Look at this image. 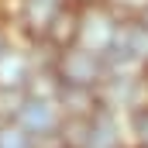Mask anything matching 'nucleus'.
I'll use <instances>...</instances> for the list:
<instances>
[{
  "label": "nucleus",
  "mask_w": 148,
  "mask_h": 148,
  "mask_svg": "<svg viewBox=\"0 0 148 148\" xmlns=\"http://www.w3.org/2000/svg\"><path fill=\"white\" fill-rule=\"evenodd\" d=\"M55 76L62 86H73V90H100L107 79V59L83 45H73V48L59 52Z\"/></svg>",
  "instance_id": "obj_1"
},
{
  "label": "nucleus",
  "mask_w": 148,
  "mask_h": 148,
  "mask_svg": "<svg viewBox=\"0 0 148 148\" xmlns=\"http://www.w3.org/2000/svg\"><path fill=\"white\" fill-rule=\"evenodd\" d=\"M117 35H121V21L110 7H90V10H79V45L97 52V55H110L114 45H117Z\"/></svg>",
  "instance_id": "obj_2"
},
{
  "label": "nucleus",
  "mask_w": 148,
  "mask_h": 148,
  "mask_svg": "<svg viewBox=\"0 0 148 148\" xmlns=\"http://www.w3.org/2000/svg\"><path fill=\"white\" fill-rule=\"evenodd\" d=\"M62 110H59V100H31L24 103V110L17 117V124L31 134V138H48V134H59L62 127Z\"/></svg>",
  "instance_id": "obj_3"
},
{
  "label": "nucleus",
  "mask_w": 148,
  "mask_h": 148,
  "mask_svg": "<svg viewBox=\"0 0 148 148\" xmlns=\"http://www.w3.org/2000/svg\"><path fill=\"white\" fill-rule=\"evenodd\" d=\"M114 52L148 69V31L134 21V17H131V21H121V35H117Z\"/></svg>",
  "instance_id": "obj_4"
},
{
  "label": "nucleus",
  "mask_w": 148,
  "mask_h": 148,
  "mask_svg": "<svg viewBox=\"0 0 148 148\" xmlns=\"http://www.w3.org/2000/svg\"><path fill=\"white\" fill-rule=\"evenodd\" d=\"M45 41L48 45H55L59 52H66V48H73L79 45V7H62L59 14H55V21L48 24V31H45Z\"/></svg>",
  "instance_id": "obj_5"
},
{
  "label": "nucleus",
  "mask_w": 148,
  "mask_h": 148,
  "mask_svg": "<svg viewBox=\"0 0 148 148\" xmlns=\"http://www.w3.org/2000/svg\"><path fill=\"white\" fill-rule=\"evenodd\" d=\"M59 110H62V117H83V121H90L93 114L100 110V93H97V90L62 86V93H59Z\"/></svg>",
  "instance_id": "obj_6"
},
{
  "label": "nucleus",
  "mask_w": 148,
  "mask_h": 148,
  "mask_svg": "<svg viewBox=\"0 0 148 148\" xmlns=\"http://www.w3.org/2000/svg\"><path fill=\"white\" fill-rule=\"evenodd\" d=\"M86 148H121V124H117L114 110H103L100 107V110L93 114Z\"/></svg>",
  "instance_id": "obj_7"
},
{
  "label": "nucleus",
  "mask_w": 148,
  "mask_h": 148,
  "mask_svg": "<svg viewBox=\"0 0 148 148\" xmlns=\"http://www.w3.org/2000/svg\"><path fill=\"white\" fill-rule=\"evenodd\" d=\"M28 79H31V62L17 48H7L0 55V90H24Z\"/></svg>",
  "instance_id": "obj_8"
},
{
  "label": "nucleus",
  "mask_w": 148,
  "mask_h": 148,
  "mask_svg": "<svg viewBox=\"0 0 148 148\" xmlns=\"http://www.w3.org/2000/svg\"><path fill=\"white\" fill-rule=\"evenodd\" d=\"M62 7H48V3H35V0H24V7H21V21L28 24V31H35V35L45 38L48 31V24L55 21V14H59Z\"/></svg>",
  "instance_id": "obj_9"
},
{
  "label": "nucleus",
  "mask_w": 148,
  "mask_h": 148,
  "mask_svg": "<svg viewBox=\"0 0 148 148\" xmlns=\"http://www.w3.org/2000/svg\"><path fill=\"white\" fill-rule=\"evenodd\" d=\"M28 103L24 90H0V124H14Z\"/></svg>",
  "instance_id": "obj_10"
},
{
  "label": "nucleus",
  "mask_w": 148,
  "mask_h": 148,
  "mask_svg": "<svg viewBox=\"0 0 148 148\" xmlns=\"http://www.w3.org/2000/svg\"><path fill=\"white\" fill-rule=\"evenodd\" d=\"M0 148H35V138L14 121V124H0Z\"/></svg>",
  "instance_id": "obj_11"
},
{
  "label": "nucleus",
  "mask_w": 148,
  "mask_h": 148,
  "mask_svg": "<svg viewBox=\"0 0 148 148\" xmlns=\"http://www.w3.org/2000/svg\"><path fill=\"white\" fill-rule=\"evenodd\" d=\"M131 127H134V134H138V145L148 148V107L131 114Z\"/></svg>",
  "instance_id": "obj_12"
},
{
  "label": "nucleus",
  "mask_w": 148,
  "mask_h": 148,
  "mask_svg": "<svg viewBox=\"0 0 148 148\" xmlns=\"http://www.w3.org/2000/svg\"><path fill=\"white\" fill-rule=\"evenodd\" d=\"M107 0H73V7H79V10H90V7H103Z\"/></svg>",
  "instance_id": "obj_13"
},
{
  "label": "nucleus",
  "mask_w": 148,
  "mask_h": 148,
  "mask_svg": "<svg viewBox=\"0 0 148 148\" xmlns=\"http://www.w3.org/2000/svg\"><path fill=\"white\" fill-rule=\"evenodd\" d=\"M134 21H138V24H141V28H145V31H148V7H141V10L134 14Z\"/></svg>",
  "instance_id": "obj_14"
},
{
  "label": "nucleus",
  "mask_w": 148,
  "mask_h": 148,
  "mask_svg": "<svg viewBox=\"0 0 148 148\" xmlns=\"http://www.w3.org/2000/svg\"><path fill=\"white\" fill-rule=\"evenodd\" d=\"M35 3H48V7H69V0H35Z\"/></svg>",
  "instance_id": "obj_15"
},
{
  "label": "nucleus",
  "mask_w": 148,
  "mask_h": 148,
  "mask_svg": "<svg viewBox=\"0 0 148 148\" xmlns=\"http://www.w3.org/2000/svg\"><path fill=\"white\" fill-rule=\"evenodd\" d=\"M7 52V38H3V31H0V55Z\"/></svg>",
  "instance_id": "obj_16"
},
{
  "label": "nucleus",
  "mask_w": 148,
  "mask_h": 148,
  "mask_svg": "<svg viewBox=\"0 0 148 148\" xmlns=\"http://www.w3.org/2000/svg\"><path fill=\"white\" fill-rule=\"evenodd\" d=\"M138 148H145V145H138Z\"/></svg>",
  "instance_id": "obj_17"
}]
</instances>
